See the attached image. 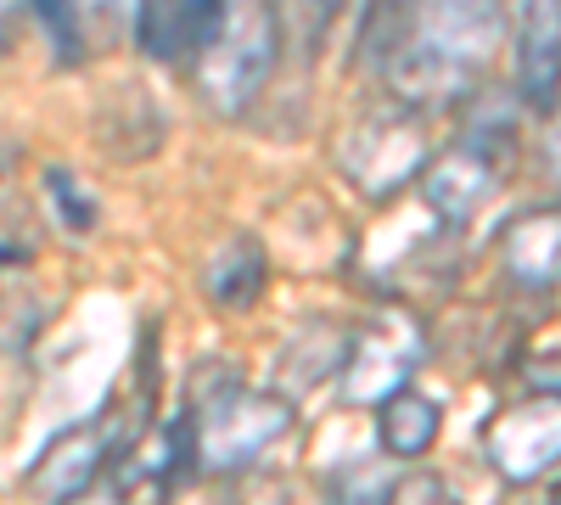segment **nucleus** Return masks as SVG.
<instances>
[{
	"label": "nucleus",
	"instance_id": "8",
	"mask_svg": "<svg viewBox=\"0 0 561 505\" xmlns=\"http://www.w3.org/2000/svg\"><path fill=\"white\" fill-rule=\"evenodd\" d=\"M517 90L528 107L561 96V0H517Z\"/></svg>",
	"mask_w": 561,
	"mask_h": 505
},
{
	"label": "nucleus",
	"instance_id": "9",
	"mask_svg": "<svg viewBox=\"0 0 561 505\" xmlns=\"http://www.w3.org/2000/svg\"><path fill=\"white\" fill-rule=\"evenodd\" d=\"M494 192V147L489 141H466L455 152H444L427 169V203L438 208V219H472L483 208V197Z\"/></svg>",
	"mask_w": 561,
	"mask_h": 505
},
{
	"label": "nucleus",
	"instance_id": "6",
	"mask_svg": "<svg viewBox=\"0 0 561 505\" xmlns=\"http://www.w3.org/2000/svg\"><path fill=\"white\" fill-rule=\"evenodd\" d=\"M343 169L359 192L388 197L399 192L410 174L427 169V135H421L415 113H393V118H370L343 141Z\"/></svg>",
	"mask_w": 561,
	"mask_h": 505
},
{
	"label": "nucleus",
	"instance_id": "17",
	"mask_svg": "<svg viewBox=\"0 0 561 505\" xmlns=\"http://www.w3.org/2000/svg\"><path fill=\"white\" fill-rule=\"evenodd\" d=\"M73 7L90 18V23H113V34H124V28H135V12H140V0H73Z\"/></svg>",
	"mask_w": 561,
	"mask_h": 505
},
{
	"label": "nucleus",
	"instance_id": "12",
	"mask_svg": "<svg viewBox=\"0 0 561 505\" xmlns=\"http://www.w3.org/2000/svg\"><path fill=\"white\" fill-rule=\"evenodd\" d=\"M264 282H270V259L253 237H230L203 264V287L219 309H253L264 298Z\"/></svg>",
	"mask_w": 561,
	"mask_h": 505
},
{
	"label": "nucleus",
	"instance_id": "11",
	"mask_svg": "<svg viewBox=\"0 0 561 505\" xmlns=\"http://www.w3.org/2000/svg\"><path fill=\"white\" fill-rule=\"evenodd\" d=\"M343 354H348V337L337 326H325V320H314V326H304L287 354H280L275 365V393L280 399H298L309 388H320L325 377H337L343 371Z\"/></svg>",
	"mask_w": 561,
	"mask_h": 505
},
{
	"label": "nucleus",
	"instance_id": "20",
	"mask_svg": "<svg viewBox=\"0 0 561 505\" xmlns=\"http://www.w3.org/2000/svg\"><path fill=\"white\" fill-rule=\"evenodd\" d=\"M23 12H28V0H0V57L12 51V39L23 28Z\"/></svg>",
	"mask_w": 561,
	"mask_h": 505
},
{
	"label": "nucleus",
	"instance_id": "14",
	"mask_svg": "<svg viewBox=\"0 0 561 505\" xmlns=\"http://www.w3.org/2000/svg\"><path fill=\"white\" fill-rule=\"evenodd\" d=\"M28 12H34L39 34L51 39V51L62 62L84 57V28H79V7H73V0H28Z\"/></svg>",
	"mask_w": 561,
	"mask_h": 505
},
{
	"label": "nucleus",
	"instance_id": "22",
	"mask_svg": "<svg viewBox=\"0 0 561 505\" xmlns=\"http://www.w3.org/2000/svg\"><path fill=\"white\" fill-rule=\"evenodd\" d=\"M337 12H343V0H309V34H320Z\"/></svg>",
	"mask_w": 561,
	"mask_h": 505
},
{
	"label": "nucleus",
	"instance_id": "2",
	"mask_svg": "<svg viewBox=\"0 0 561 505\" xmlns=\"http://www.w3.org/2000/svg\"><path fill=\"white\" fill-rule=\"evenodd\" d=\"M275 28H280V18L270 0H248V7L225 12V28L197 57V79L219 113H242L264 90V79L275 68V39H280Z\"/></svg>",
	"mask_w": 561,
	"mask_h": 505
},
{
	"label": "nucleus",
	"instance_id": "24",
	"mask_svg": "<svg viewBox=\"0 0 561 505\" xmlns=\"http://www.w3.org/2000/svg\"><path fill=\"white\" fill-rule=\"evenodd\" d=\"M556 505H561V494H556Z\"/></svg>",
	"mask_w": 561,
	"mask_h": 505
},
{
	"label": "nucleus",
	"instance_id": "23",
	"mask_svg": "<svg viewBox=\"0 0 561 505\" xmlns=\"http://www.w3.org/2000/svg\"><path fill=\"white\" fill-rule=\"evenodd\" d=\"M550 152H556V169H561V124H556V141H550Z\"/></svg>",
	"mask_w": 561,
	"mask_h": 505
},
{
	"label": "nucleus",
	"instance_id": "10",
	"mask_svg": "<svg viewBox=\"0 0 561 505\" xmlns=\"http://www.w3.org/2000/svg\"><path fill=\"white\" fill-rule=\"evenodd\" d=\"M505 269L517 287L550 292L561 287V203L528 208L523 219H511L505 231Z\"/></svg>",
	"mask_w": 561,
	"mask_h": 505
},
{
	"label": "nucleus",
	"instance_id": "21",
	"mask_svg": "<svg viewBox=\"0 0 561 505\" xmlns=\"http://www.w3.org/2000/svg\"><path fill=\"white\" fill-rule=\"evenodd\" d=\"M62 505H124V489L118 483H96V489H84V494H73Z\"/></svg>",
	"mask_w": 561,
	"mask_h": 505
},
{
	"label": "nucleus",
	"instance_id": "13",
	"mask_svg": "<svg viewBox=\"0 0 561 505\" xmlns=\"http://www.w3.org/2000/svg\"><path fill=\"white\" fill-rule=\"evenodd\" d=\"M438 427H444V410L427 393H415V388H399L393 399L377 404V444L393 455V461H415V455H427Z\"/></svg>",
	"mask_w": 561,
	"mask_h": 505
},
{
	"label": "nucleus",
	"instance_id": "18",
	"mask_svg": "<svg viewBox=\"0 0 561 505\" xmlns=\"http://www.w3.org/2000/svg\"><path fill=\"white\" fill-rule=\"evenodd\" d=\"M393 505H455V494L444 483H433V478H399Z\"/></svg>",
	"mask_w": 561,
	"mask_h": 505
},
{
	"label": "nucleus",
	"instance_id": "7",
	"mask_svg": "<svg viewBox=\"0 0 561 505\" xmlns=\"http://www.w3.org/2000/svg\"><path fill=\"white\" fill-rule=\"evenodd\" d=\"M230 0H140L135 28L147 57L158 62H180V57H203L214 34L225 28Z\"/></svg>",
	"mask_w": 561,
	"mask_h": 505
},
{
	"label": "nucleus",
	"instance_id": "16",
	"mask_svg": "<svg viewBox=\"0 0 561 505\" xmlns=\"http://www.w3.org/2000/svg\"><path fill=\"white\" fill-rule=\"evenodd\" d=\"M45 186H51V203H57V219L68 225V231H90V225H96V203H90V197L79 192V180H73V174H62V169H51V174H45Z\"/></svg>",
	"mask_w": 561,
	"mask_h": 505
},
{
	"label": "nucleus",
	"instance_id": "15",
	"mask_svg": "<svg viewBox=\"0 0 561 505\" xmlns=\"http://www.w3.org/2000/svg\"><path fill=\"white\" fill-rule=\"evenodd\" d=\"M399 478L377 461H354L337 483H332V505H393Z\"/></svg>",
	"mask_w": 561,
	"mask_h": 505
},
{
	"label": "nucleus",
	"instance_id": "1",
	"mask_svg": "<svg viewBox=\"0 0 561 505\" xmlns=\"http://www.w3.org/2000/svg\"><path fill=\"white\" fill-rule=\"evenodd\" d=\"M185 438H192V472H242L248 461L293 427V399L248 393L237 371H197V393L185 410Z\"/></svg>",
	"mask_w": 561,
	"mask_h": 505
},
{
	"label": "nucleus",
	"instance_id": "19",
	"mask_svg": "<svg viewBox=\"0 0 561 505\" xmlns=\"http://www.w3.org/2000/svg\"><path fill=\"white\" fill-rule=\"evenodd\" d=\"M523 377H528V393H550V399H561V354H539Z\"/></svg>",
	"mask_w": 561,
	"mask_h": 505
},
{
	"label": "nucleus",
	"instance_id": "5",
	"mask_svg": "<svg viewBox=\"0 0 561 505\" xmlns=\"http://www.w3.org/2000/svg\"><path fill=\"white\" fill-rule=\"evenodd\" d=\"M129 444L135 438L118 433L113 410H107V416H96V422H79V427H68V433H57L51 444H45V455H39L34 472H28V489L62 505V500L84 494V489H96L107 478V467L118 461Z\"/></svg>",
	"mask_w": 561,
	"mask_h": 505
},
{
	"label": "nucleus",
	"instance_id": "4",
	"mask_svg": "<svg viewBox=\"0 0 561 505\" xmlns=\"http://www.w3.org/2000/svg\"><path fill=\"white\" fill-rule=\"evenodd\" d=\"M483 449L505 483H534L550 467H561V399L550 393H523L505 404L483 433Z\"/></svg>",
	"mask_w": 561,
	"mask_h": 505
},
{
	"label": "nucleus",
	"instance_id": "3",
	"mask_svg": "<svg viewBox=\"0 0 561 505\" xmlns=\"http://www.w3.org/2000/svg\"><path fill=\"white\" fill-rule=\"evenodd\" d=\"M421 359V332L399 309L377 314L370 326H359L348 337V354H343V399L354 404H382L393 399L399 388H410V371Z\"/></svg>",
	"mask_w": 561,
	"mask_h": 505
}]
</instances>
